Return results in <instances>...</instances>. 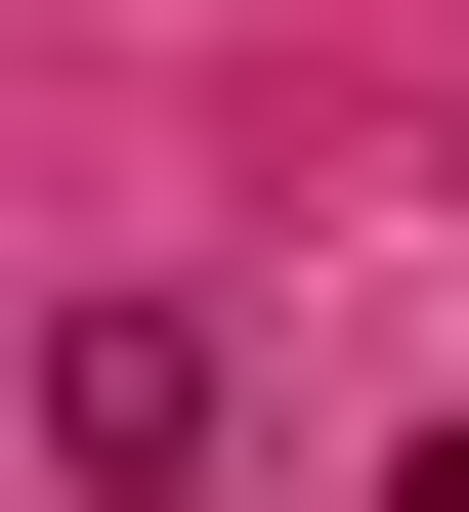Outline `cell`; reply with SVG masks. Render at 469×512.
I'll return each instance as SVG.
<instances>
[{
  "label": "cell",
  "mask_w": 469,
  "mask_h": 512,
  "mask_svg": "<svg viewBox=\"0 0 469 512\" xmlns=\"http://www.w3.org/2000/svg\"><path fill=\"white\" fill-rule=\"evenodd\" d=\"M384 512H469V427H427V470H384Z\"/></svg>",
  "instance_id": "6da1fadb"
}]
</instances>
